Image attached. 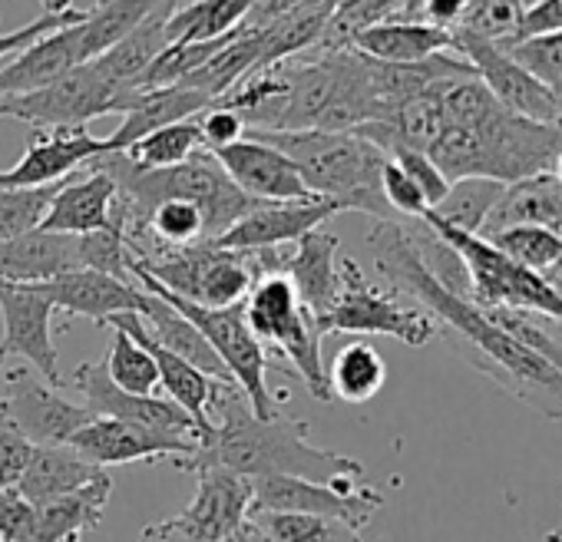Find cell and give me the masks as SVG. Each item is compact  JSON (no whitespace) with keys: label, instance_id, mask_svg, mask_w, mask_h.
Segmentation results:
<instances>
[{"label":"cell","instance_id":"obj_49","mask_svg":"<svg viewBox=\"0 0 562 542\" xmlns=\"http://www.w3.org/2000/svg\"><path fill=\"white\" fill-rule=\"evenodd\" d=\"M463 14H467V0H427L420 11V21L453 34L463 24Z\"/></svg>","mask_w":562,"mask_h":542},{"label":"cell","instance_id":"obj_32","mask_svg":"<svg viewBox=\"0 0 562 542\" xmlns=\"http://www.w3.org/2000/svg\"><path fill=\"white\" fill-rule=\"evenodd\" d=\"M100 476H106V470L83 460L74 447H34L31 466L21 476L18 489L24 493V499L41 506L47 499L77 493Z\"/></svg>","mask_w":562,"mask_h":542},{"label":"cell","instance_id":"obj_35","mask_svg":"<svg viewBox=\"0 0 562 542\" xmlns=\"http://www.w3.org/2000/svg\"><path fill=\"white\" fill-rule=\"evenodd\" d=\"M255 0H186L169 18V44H199L232 34Z\"/></svg>","mask_w":562,"mask_h":542},{"label":"cell","instance_id":"obj_17","mask_svg":"<svg viewBox=\"0 0 562 542\" xmlns=\"http://www.w3.org/2000/svg\"><path fill=\"white\" fill-rule=\"evenodd\" d=\"M54 305L34 285H0V318H4V341L0 358L21 354L31 368L54 387H64L57 345H54Z\"/></svg>","mask_w":562,"mask_h":542},{"label":"cell","instance_id":"obj_44","mask_svg":"<svg viewBox=\"0 0 562 542\" xmlns=\"http://www.w3.org/2000/svg\"><path fill=\"white\" fill-rule=\"evenodd\" d=\"M37 532V506L24 499V493L0 489V542H34Z\"/></svg>","mask_w":562,"mask_h":542},{"label":"cell","instance_id":"obj_57","mask_svg":"<svg viewBox=\"0 0 562 542\" xmlns=\"http://www.w3.org/2000/svg\"><path fill=\"white\" fill-rule=\"evenodd\" d=\"M552 93H555V100H559V106H562V83H555V87H552Z\"/></svg>","mask_w":562,"mask_h":542},{"label":"cell","instance_id":"obj_48","mask_svg":"<svg viewBox=\"0 0 562 542\" xmlns=\"http://www.w3.org/2000/svg\"><path fill=\"white\" fill-rule=\"evenodd\" d=\"M555 31H562V0H532V4L522 11L519 27H516L509 44L542 37V34H555ZM509 44H503V47H509Z\"/></svg>","mask_w":562,"mask_h":542},{"label":"cell","instance_id":"obj_51","mask_svg":"<svg viewBox=\"0 0 562 542\" xmlns=\"http://www.w3.org/2000/svg\"><path fill=\"white\" fill-rule=\"evenodd\" d=\"M542 282H546V285H549V289H552V292H555V295L562 298V258H559L555 264H549V268L542 271Z\"/></svg>","mask_w":562,"mask_h":542},{"label":"cell","instance_id":"obj_18","mask_svg":"<svg viewBox=\"0 0 562 542\" xmlns=\"http://www.w3.org/2000/svg\"><path fill=\"white\" fill-rule=\"evenodd\" d=\"M106 153V139L87 129H34L18 166L0 172V189H47L67 182L80 166H90Z\"/></svg>","mask_w":562,"mask_h":542},{"label":"cell","instance_id":"obj_33","mask_svg":"<svg viewBox=\"0 0 562 542\" xmlns=\"http://www.w3.org/2000/svg\"><path fill=\"white\" fill-rule=\"evenodd\" d=\"M241 542H364L361 529L338 519L295 512H251Z\"/></svg>","mask_w":562,"mask_h":542},{"label":"cell","instance_id":"obj_6","mask_svg":"<svg viewBox=\"0 0 562 542\" xmlns=\"http://www.w3.org/2000/svg\"><path fill=\"white\" fill-rule=\"evenodd\" d=\"M281 251L285 248H265V251H228L215 241L162 251L156 258L136 261L133 268L149 275L162 292L199 305V308H228L248 298L251 285L261 275L281 271Z\"/></svg>","mask_w":562,"mask_h":542},{"label":"cell","instance_id":"obj_11","mask_svg":"<svg viewBox=\"0 0 562 542\" xmlns=\"http://www.w3.org/2000/svg\"><path fill=\"white\" fill-rule=\"evenodd\" d=\"M139 93L143 90L116 87L97 64H87L41 90L0 97V116L31 123L34 129H87V123L106 113L123 116L133 110Z\"/></svg>","mask_w":562,"mask_h":542},{"label":"cell","instance_id":"obj_37","mask_svg":"<svg viewBox=\"0 0 562 542\" xmlns=\"http://www.w3.org/2000/svg\"><path fill=\"white\" fill-rule=\"evenodd\" d=\"M103 368H106L110 381L126 394L156 397V391H159V368H156L153 354L120 328H113Z\"/></svg>","mask_w":562,"mask_h":542},{"label":"cell","instance_id":"obj_15","mask_svg":"<svg viewBox=\"0 0 562 542\" xmlns=\"http://www.w3.org/2000/svg\"><path fill=\"white\" fill-rule=\"evenodd\" d=\"M64 387L77 391L83 397V407L93 417H110V420H123V424H133V427L199 440V427L192 424V417L182 407H176L166 397H136V394L120 391L110 381L103 361L100 364H80L70 374V381H64Z\"/></svg>","mask_w":562,"mask_h":542},{"label":"cell","instance_id":"obj_5","mask_svg":"<svg viewBox=\"0 0 562 542\" xmlns=\"http://www.w3.org/2000/svg\"><path fill=\"white\" fill-rule=\"evenodd\" d=\"M162 0H97L80 21L41 37L11 64L0 67V97L31 93L57 77L100 60L130 31H136Z\"/></svg>","mask_w":562,"mask_h":542},{"label":"cell","instance_id":"obj_34","mask_svg":"<svg viewBox=\"0 0 562 542\" xmlns=\"http://www.w3.org/2000/svg\"><path fill=\"white\" fill-rule=\"evenodd\" d=\"M384 381H387V364L381 351L368 341H355L341 348L328 371L331 400L338 397L345 404H368L371 397L381 394Z\"/></svg>","mask_w":562,"mask_h":542},{"label":"cell","instance_id":"obj_52","mask_svg":"<svg viewBox=\"0 0 562 542\" xmlns=\"http://www.w3.org/2000/svg\"><path fill=\"white\" fill-rule=\"evenodd\" d=\"M427 0H404L401 8V21H420V11H424Z\"/></svg>","mask_w":562,"mask_h":542},{"label":"cell","instance_id":"obj_4","mask_svg":"<svg viewBox=\"0 0 562 542\" xmlns=\"http://www.w3.org/2000/svg\"><path fill=\"white\" fill-rule=\"evenodd\" d=\"M245 136L261 139L285 153L299 169L305 189L315 199L338 205V212H364L374 222H401L384 192L381 172L387 156L361 139L358 133H325V129H302V133H261L248 129Z\"/></svg>","mask_w":562,"mask_h":542},{"label":"cell","instance_id":"obj_9","mask_svg":"<svg viewBox=\"0 0 562 542\" xmlns=\"http://www.w3.org/2000/svg\"><path fill=\"white\" fill-rule=\"evenodd\" d=\"M420 222H427L460 255L467 279H470V302L476 308H516V312H536V315L562 321V298L542 282V275L516 264L486 238L473 232H460L434 218L430 212Z\"/></svg>","mask_w":562,"mask_h":542},{"label":"cell","instance_id":"obj_14","mask_svg":"<svg viewBox=\"0 0 562 542\" xmlns=\"http://www.w3.org/2000/svg\"><path fill=\"white\" fill-rule=\"evenodd\" d=\"M0 420L21 430L34 447H67L70 437L93 420V414L83 404H74L64 394H57V387L37 377L34 371L18 368L8 371Z\"/></svg>","mask_w":562,"mask_h":542},{"label":"cell","instance_id":"obj_28","mask_svg":"<svg viewBox=\"0 0 562 542\" xmlns=\"http://www.w3.org/2000/svg\"><path fill=\"white\" fill-rule=\"evenodd\" d=\"M215 100L205 97L202 90H192L186 83H172V87H159V90H143L139 100L133 103V110L123 113V123L116 126L113 136H106L110 153H123L130 149L136 139L172 126V123H186L202 116L205 110H212Z\"/></svg>","mask_w":562,"mask_h":542},{"label":"cell","instance_id":"obj_54","mask_svg":"<svg viewBox=\"0 0 562 542\" xmlns=\"http://www.w3.org/2000/svg\"><path fill=\"white\" fill-rule=\"evenodd\" d=\"M4 387H8V358H0V400H4Z\"/></svg>","mask_w":562,"mask_h":542},{"label":"cell","instance_id":"obj_23","mask_svg":"<svg viewBox=\"0 0 562 542\" xmlns=\"http://www.w3.org/2000/svg\"><path fill=\"white\" fill-rule=\"evenodd\" d=\"M34 289L54 308H60L67 315L90 318L100 328H106V321L113 315L139 312V302H143V289L139 285L100 275V271H93V268H74V271H67V275L50 279V282L34 285Z\"/></svg>","mask_w":562,"mask_h":542},{"label":"cell","instance_id":"obj_53","mask_svg":"<svg viewBox=\"0 0 562 542\" xmlns=\"http://www.w3.org/2000/svg\"><path fill=\"white\" fill-rule=\"evenodd\" d=\"M47 14H60V11H70V0H41Z\"/></svg>","mask_w":562,"mask_h":542},{"label":"cell","instance_id":"obj_40","mask_svg":"<svg viewBox=\"0 0 562 542\" xmlns=\"http://www.w3.org/2000/svg\"><path fill=\"white\" fill-rule=\"evenodd\" d=\"M60 185L64 182L47 189H0V241L41 228V218L50 208Z\"/></svg>","mask_w":562,"mask_h":542},{"label":"cell","instance_id":"obj_31","mask_svg":"<svg viewBox=\"0 0 562 542\" xmlns=\"http://www.w3.org/2000/svg\"><path fill=\"white\" fill-rule=\"evenodd\" d=\"M136 315L143 318L149 338H153L159 348H166L169 354L189 361L192 368H199V371L209 374V377L232 381L228 371L222 368L218 354H215V351L209 348V341L202 338V331H199L182 312H176L169 302H162V298L143 292V302H139V312H136Z\"/></svg>","mask_w":562,"mask_h":542},{"label":"cell","instance_id":"obj_20","mask_svg":"<svg viewBox=\"0 0 562 542\" xmlns=\"http://www.w3.org/2000/svg\"><path fill=\"white\" fill-rule=\"evenodd\" d=\"M215 162L225 169V176L251 199L258 202H305L315 199L299 169L292 166V159L285 153H278L274 146L261 143V139H238L225 149L212 153Z\"/></svg>","mask_w":562,"mask_h":542},{"label":"cell","instance_id":"obj_3","mask_svg":"<svg viewBox=\"0 0 562 542\" xmlns=\"http://www.w3.org/2000/svg\"><path fill=\"white\" fill-rule=\"evenodd\" d=\"M559 153L562 123H536L503 106L476 126H447L427 149L447 182L493 179L503 185L552 172Z\"/></svg>","mask_w":562,"mask_h":542},{"label":"cell","instance_id":"obj_41","mask_svg":"<svg viewBox=\"0 0 562 542\" xmlns=\"http://www.w3.org/2000/svg\"><path fill=\"white\" fill-rule=\"evenodd\" d=\"M519 67H526L536 80H542L549 90L555 83H562V31L555 34H542V37H529L519 44L503 47Z\"/></svg>","mask_w":562,"mask_h":542},{"label":"cell","instance_id":"obj_27","mask_svg":"<svg viewBox=\"0 0 562 542\" xmlns=\"http://www.w3.org/2000/svg\"><path fill=\"white\" fill-rule=\"evenodd\" d=\"M516 225H539V228L562 235V182L552 172H539V176L503 185L496 205L490 208L476 235L490 238Z\"/></svg>","mask_w":562,"mask_h":542},{"label":"cell","instance_id":"obj_45","mask_svg":"<svg viewBox=\"0 0 562 542\" xmlns=\"http://www.w3.org/2000/svg\"><path fill=\"white\" fill-rule=\"evenodd\" d=\"M34 456V443L14 430L8 420H0V489H14L27 473Z\"/></svg>","mask_w":562,"mask_h":542},{"label":"cell","instance_id":"obj_26","mask_svg":"<svg viewBox=\"0 0 562 542\" xmlns=\"http://www.w3.org/2000/svg\"><path fill=\"white\" fill-rule=\"evenodd\" d=\"M113 202H116V182L110 172L87 166V176H70L50 208L41 218V232L57 235H93L116 228L113 225Z\"/></svg>","mask_w":562,"mask_h":542},{"label":"cell","instance_id":"obj_38","mask_svg":"<svg viewBox=\"0 0 562 542\" xmlns=\"http://www.w3.org/2000/svg\"><path fill=\"white\" fill-rule=\"evenodd\" d=\"M503 192V182H493V179H460V182H450V192L443 195V202L437 208H430L434 218L460 228V232H480V225L486 222L490 208L496 205Z\"/></svg>","mask_w":562,"mask_h":542},{"label":"cell","instance_id":"obj_1","mask_svg":"<svg viewBox=\"0 0 562 542\" xmlns=\"http://www.w3.org/2000/svg\"><path fill=\"white\" fill-rule=\"evenodd\" d=\"M368 245L374 251V264L384 285L397 289L424 312H430L440 325V335L463 361H470L480 374L496 381L529 410L549 420H562V371H555L549 361L506 335L490 318V312L476 308L470 298L450 295L420 261L404 222H374Z\"/></svg>","mask_w":562,"mask_h":542},{"label":"cell","instance_id":"obj_55","mask_svg":"<svg viewBox=\"0 0 562 542\" xmlns=\"http://www.w3.org/2000/svg\"><path fill=\"white\" fill-rule=\"evenodd\" d=\"M552 176H555V179L562 182V153L555 156V166H552Z\"/></svg>","mask_w":562,"mask_h":542},{"label":"cell","instance_id":"obj_43","mask_svg":"<svg viewBox=\"0 0 562 542\" xmlns=\"http://www.w3.org/2000/svg\"><path fill=\"white\" fill-rule=\"evenodd\" d=\"M387 159L397 162V166L404 169V176L420 189V195L427 199L430 208H437V205L443 202V195L450 192L447 176L434 166V159H430L427 153H417V149H394Z\"/></svg>","mask_w":562,"mask_h":542},{"label":"cell","instance_id":"obj_36","mask_svg":"<svg viewBox=\"0 0 562 542\" xmlns=\"http://www.w3.org/2000/svg\"><path fill=\"white\" fill-rule=\"evenodd\" d=\"M202 129H199V116L195 120H186V123H172V126H162L143 139H136L130 149H123L126 162L143 169V172H153V169H172L186 159H192L195 153H202Z\"/></svg>","mask_w":562,"mask_h":542},{"label":"cell","instance_id":"obj_2","mask_svg":"<svg viewBox=\"0 0 562 542\" xmlns=\"http://www.w3.org/2000/svg\"><path fill=\"white\" fill-rule=\"evenodd\" d=\"M209 437L179 470L225 466L238 476H299L315 483H364V466L355 456L322 450L308 440V424L285 414L258 417L235 381H218L209 404Z\"/></svg>","mask_w":562,"mask_h":542},{"label":"cell","instance_id":"obj_21","mask_svg":"<svg viewBox=\"0 0 562 542\" xmlns=\"http://www.w3.org/2000/svg\"><path fill=\"white\" fill-rule=\"evenodd\" d=\"M331 215H338V205L325 199H305V202H265L245 218H238L222 238H215L218 248L228 251H265V248H285L305 238L308 232H318Z\"/></svg>","mask_w":562,"mask_h":542},{"label":"cell","instance_id":"obj_25","mask_svg":"<svg viewBox=\"0 0 562 542\" xmlns=\"http://www.w3.org/2000/svg\"><path fill=\"white\" fill-rule=\"evenodd\" d=\"M80 235H57V232H27L18 238L0 241V285H44L60 279L80 261Z\"/></svg>","mask_w":562,"mask_h":542},{"label":"cell","instance_id":"obj_47","mask_svg":"<svg viewBox=\"0 0 562 542\" xmlns=\"http://www.w3.org/2000/svg\"><path fill=\"white\" fill-rule=\"evenodd\" d=\"M199 129H202V146L209 153L215 149H225L238 139H245V120L235 113V110H225V106H212L199 116Z\"/></svg>","mask_w":562,"mask_h":542},{"label":"cell","instance_id":"obj_16","mask_svg":"<svg viewBox=\"0 0 562 542\" xmlns=\"http://www.w3.org/2000/svg\"><path fill=\"white\" fill-rule=\"evenodd\" d=\"M192 503L176 516L199 542H241L251 519V479L225 466H195Z\"/></svg>","mask_w":562,"mask_h":542},{"label":"cell","instance_id":"obj_24","mask_svg":"<svg viewBox=\"0 0 562 542\" xmlns=\"http://www.w3.org/2000/svg\"><path fill=\"white\" fill-rule=\"evenodd\" d=\"M106 328L126 331L133 341H139V345L153 354V361H156V368H159V387L169 394V400H172L176 407H182V410L192 417V424L199 427V440H205L209 430H212V427H209V404H212V397H215L218 377H209V374H202L199 368H192L189 361H182V358L169 354L166 348H159V345L149 338V331H146V325H143V318H139L136 312L113 315V318L106 321Z\"/></svg>","mask_w":562,"mask_h":542},{"label":"cell","instance_id":"obj_7","mask_svg":"<svg viewBox=\"0 0 562 542\" xmlns=\"http://www.w3.org/2000/svg\"><path fill=\"white\" fill-rule=\"evenodd\" d=\"M245 321L265 354H271V364L285 374H299L315 400H331L328 387V368L322 361V331L318 318L299 302L292 282L271 271L261 275L248 298H245Z\"/></svg>","mask_w":562,"mask_h":542},{"label":"cell","instance_id":"obj_30","mask_svg":"<svg viewBox=\"0 0 562 542\" xmlns=\"http://www.w3.org/2000/svg\"><path fill=\"white\" fill-rule=\"evenodd\" d=\"M113 496V476H100L77 493L47 499L37 506L34 542H80L103 522V512Z\"/></svg>","mask_w":562,"mask_h":542},{"label":"cell","instance_id":"obj_29","mask_svg":"<svg viewBox=\"0 0 562 542\" xmlns=\"http://www.w3.org/2000/svg\"><path fill=\"white\" fill-rule=\"evenodd\" d=\"M351 47L378 64L411 67V64H424L437 54H450L453 34L430 27L424 21H384V24H374V27L355 34Z\"/></svg>","mask_w":562,"mask_h":542},{"label":"cell","instance_id":"obj_22","mask_svg":"<svg viewBox=\"0 0 562 542\" xmlns=\"http://www.w3.org/2000/svg\"><path fill=\"white\" fill-rule=\"evenodd\" d=\"M338 238L331 232H308L295 245L281 251V275H285L299 295V302L322 321L338 295H341V271H338Z\"/></svg>","mask_w":562,"mask_h":542},{"label":"cell","instance_id":"obj_46","mask_svg":"<svg viewBox=\"0 0 562 542\" xmlns=\"http://www.w3.org/2000/svg\"><path fill=\"white\" fill-rule=\"evenodd\" d=\"M80 14H83V11L70 8V11H60V14H44V18L31 21L27 27H21V31L0 34V60H4V57L14 60L18 54H24V50H27L31 44H37L41 37H47V34H54V31L74 24V21H80Z\"/></svg>","mask_w":562,"mask_h":542},{"label":"cell","instance_id":"obj_50","mask_svg":"<svg viewBox=\"0 0 562 542\" xmlns=\"http://www.w3.org/2000/svg\"><path fill=\"white\" fill-rule=\"evenodd\" d=\"M139 542H199V539L192 532H186L176 516H169V519H159V522L146 526Z\"/></svg>","mask_w":562,"mask_h":542},{"label":"cell","instance_id":"obj_13","mask_svg":"<svg viewBox=\"0 0 562 542\" xmlns=\"http://www.w3.org/2000/svg\"><path fill=\"white\" fill-rule=\"evenodd\" d=\"M453 54L473 67L480 83L493 93V100L503 110L536 123H562V106L555 93L526 67H519L499 44L483 41L470 31H453Z\"/></svg>","mask_w":562,"mask_h":542},{"label":"cell","instance_id":"obj_10","mask_svg":"<svg viewBox=\"0 0 562 542\" xmlns=\"http://www.w3.org/2000/svg\"><path fill=\"white\" fill-rule=\"evenodd\" d=\"M133 282L143 292L169 302L176 312H182L202 331V338L218 354L222 368L241 387V394L248 397V404H251V410L258 417H274L278 414V397L268 391V368H274V364H271V358L265 354V348L258 345V338L251 335V328L245 321V302L228 305V308H199V305H189V302L162 292L149 275H143V271H136V268H133Z\"/></svg>","mask_w":562,"mask_h":542},{"label":"cell","instance_id":"obj_58","mask_svg":"<svg viewBox=\"0 0 562 542\" xmlns=\"http://www.w3.org/2000/svg\"><path fill=\"white\" fill-rule=\"evenodd\" d=\"M529 4H532V0H526V8H529Z\"/></svg>","mask_w":562,"mask_h":542},{"label":"cell","instance_id":"obj_12","mask_svg":"<svg viewBox=\"0 0 562 542\" xmlns=\"http://www.w3.org/2000/svg\"><path fill=\"white\" fill-rule=\"evenodd\" d=\"M384 506L381 489L368 483H315L299 476L251 479V512H295L338 519L351 529H364Z\"/></svg>","mask_w":562,"mask_h":542},{"label":"cell","instance_id":"obj_39","mask_svg":"<svg viewBox=\"0 0 562 542\" xmlns=\"http://www.w3.org/2000/svg\"><path fill=\"white\" fill-rule=\"evenodd\" d=\"M486 241L493 248H499L506 258H513L516 264L536 271V275H542L549 264H555L562 258V235L549 232V228H539V225L503 228V232L490 235Z\"/></svg>","mask_w":562,"mask_h":542},{"label":"cell","instance_id":"obj_19","mask_svg":"<svg viewBox=\"0 0 562 542\" xmlns=\"http://www.w3.org/2000/svg\"><path fill=\"white\" fill-rule=\"evenodd\" d=\"M67 447H74L83 460H90L103 470L120 466V463H136V460H162V456H176L182 466L195 456L199 440L133 427V424L110 420V417H93L83 430H77L70 437Z\"/></svg>","mask_w":562,"mask_h":542},{"label":"cell","instance_id":"obj_42","mask_svg":"<svg viewBox=\"0 0 562 542\" xmlns=\"http://www.w3.org/2000/svg\"><path fill=\"white\" fill-rule=\"evenodd\" d=\"M381 192H384V199H387V205H391V212L401 218V222H420L427 212H430V205H427V199L420 195V189L404 176V169L397 166V162H384V172H381Z\"/></svg>","mask_w":562,"mask_h":542},{"label":"cell","instance_id":"obj_56","mask_svg":"<svg viewBox=\"0 0 562 542\" xmlns=\"http://www.w3.org/2000/svg\"><path fill=\"white\" fill-rule=\"evenodd\" d=\"M546 542H562V532H546Z\"/></svg>","mask_w":562,"mask_h":542},{"label":"cell","instance_id":"obj_8","mask_svg":"<svg viewBox=\"0 0 562 542\" xmlns=\"http://www.w3.org/2000/svg\"><path fill=\"white\" fill-rule=\"evenodd\" d=\"M338 271H341V295L335 308L318 321L322 338L325 335H387L411 348H424L440 335V325L434 321L430 312H424L417 302H411L397 289L371 282L351 255L338 258Z\"/></svg>","mask_w":562,"mask_h":542}]
</instances>
